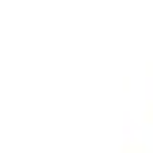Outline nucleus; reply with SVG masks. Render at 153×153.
Returning <instances> with one entry per match:
<instances>
[]
</instances>
